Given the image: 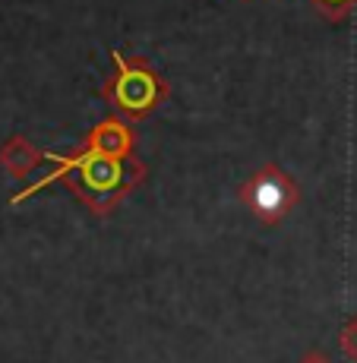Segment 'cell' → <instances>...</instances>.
<instances>
[{"mask_svg":"<svg viewBox=\"0 0 357 363\" xmlns=\"http://www.w3.org/2000/svg\"><path fill=\"white\" fill-rule=\"evenodd\" d=\"M310 4H317L329 19H341L351 6H357V0H310Z\"/></svg>","mask_w":357,"mask_h":363,"instance_id":"7","label":"cell"},{"mask_svg":"<svg viewBox=\"0 0 357 363\" xmlns=\"http://www.w3.org/2000/svg\"><path fill=\"white\" fill-rule=\"evenodd\" d=\"M237 199L260 225L269 228V225H278L282 218H288L291 208L297 206L300 193H297V184L278 164H263L241 184Z\"/></svg>","mask_w":357,"mask_h":363,"instance_id":"3","label":"cell"},{"mask_svg":"<svg viewBox=\"0 0 357 363\" xmlns=\"http://www.w3.org/2000/svg\"><path fill=\"white\" fill-rule=\"evenodd\" d=\"M297 363H332V360H329L323 351H307V354H304V357H300Z\"/></svg>","mask_w":357,"mask_h":363,"instance_id":"8","label":"cell"},{"mask_svg":"<svg viewBox=\"0 0 357 363\" xmlns=\"http://www.w3.org/2000/svg\"><path fill=\"white\" fill-rule=\"evenodd\" d=\"M86 145H92V149L104 152V155H117V158H130L133 155V130L127 123L114 121V117H108V121L95 123L92 130H89V136L82 139Z\"/></svg>","mask_w":357,"mask_h":363,"instance_id":"5","label":"cell"},{"mask_svg":"<svg viewBox=\"0 0 357 363\" xmlns=\"http://www.w3.org/2000/svg\"><path fill=\"white\" fill-rule=\"evenodd\" d=\"M41 162H48V152H41L38 145H32L26 136H10L4 143V149H0V167L16 180L35 174V167Z\"/></svg>","mask_w":357,"mask_h":363,"instance_id":"4","label":"cell"},{"mask_svg":"<svg viewBox=\"0 0 357 363\" xmlns=\"http://www.w3.org/2000/svg\"><path fill=\"white\" fill-rule=\"evenodd\" d=\"M114 57V76L101 86V99L130 121H143L167 99L165 79L155 73L143 57H123L121 51Z\"/></svg>","mask_w":357,"mask_h":363,"instance_id":"2","label":"cell"},{"mask_svg":"<svg viewBox=\"0 0 357 363\" xmlns=\"http://www.w3.org/2000/svg\"><path fill=\"white\" fill-rule=\"evenodd\" d=\"M48 164H51V174L35 180L26 190H19L10 199V206H23L26 199H32L45 186L64 184L70 193H76V199L92 215H111L117 208V202L127 199V193L136 190L145 174V164L136 162L133 155L130 158L104 155V152H98L86 143L73 155H54V152H48Z\"/></svg>","mask_w":357,"mask_h":363,"instance_id":"1","label":"cell"},{"mask_svg":"<svg viewBox=\"0 0 357 363\" xmlns=\"http://www.w3.org/2000/svg\"><path fill=\"white\" fill-rule=\"evenodd\" d=\"M339 345H341V351H345V357L357 363V316H351L345 323V329L339 335Z\"/></svg>","mask_w":357,"mask_h":363,"instance_id":"6","label":"cell"}]
</instances>
